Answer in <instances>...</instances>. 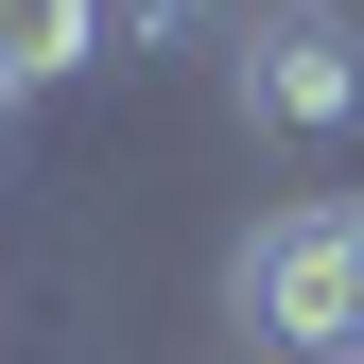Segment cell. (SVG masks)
Instances as JSON below:
<instances>
[{
  "instance_id": "cell-1",
  "label": "cell",
  "mask_w": 364,
  "mask_h": 364,
  "mask_svg": "<svg viewBox=\"0 0 364 364\" xmlns=\"http://www.w3.org/2000/svg\"><path fill=\"white\" fill-rule=\"evenodd\" d=\"M225 312H243L260 364H347V330H364V191L260 208L243 260H225Z\"/></svg>"
},
{
  "instance_id": "cell-2",
  "label": "cell",
  "mask_w": 364,
  "mask_h": 364,
  "mask_svg": "<svg viewBox=\"0 0 364 364\" xmlns=\"http://www.w3.org/2000/svg\"><path fill=\"white\" fill-rule=\"evenodd\" d=\"M225 105H243V139H364V18L347 0H260Z\"/></svg>"
},
{
  "instance_id": "cell-3",
  "label": "cell",
  "mask_w": 364,
  "mask_h": 364,
  "mask_svg": "<svg viewBox=\"0 0 364 364\" xmlns=\"http://www.w3.org/2000/svg\"><path fill=\"white\" fill-rule=\"evenodd\" d=\"M105 35H122V0H0V87H70V70H105Z\"/></svg>"
},
{
  "instance_id": "cell-4",
  "label": "cell",
  "mask_w": 364,
  "mask_h": 364,
  "mask_svg": "<svg viewBox=\"0 0 364 364\" xmlns=\"http://www.w3.org/2000/svg\"><path fill=\"white\" fill-rule=\"evenodd\" d=\"M260 0H122V35H139V53H191V35H243Z\"/></svg>"
},
{
  "instance_id": "cell-5",
  "label": "cell",
  "mask_w": 364,
  "mask_h": 364,
  "mask_svg": "<svg viewBox=\"0 0 364 364\" xmlns=\"http://www.w3.org/2000/svg\"><path fill=\"white\" fill-rule=\"evenodd\" d=\"M18 105H35V87H0V156H18Z\"/></svg>"
},
{
  "instance_id": "cell-6",
  "label": "cell",
  "mask_w": 364,
  "mask_h": 364,
  "mask_svg": "<svg viewBox=\"0 0 364 364\" xmlns=\"http://www.w3.org/2000/svg\"><path fill=\"white\" fill-rule=\"evenodd\" d=\"M347 364H364V330H347Z\"/></svg>"
}]
</instances>
